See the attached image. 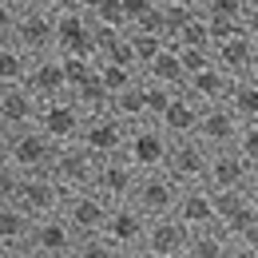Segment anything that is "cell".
<instances>
[{
    "label": "cell",
    "mask_w": 258,
    "mask_h": 258,
    "mask_svg": "<svg viewBox=\"0 0 258 258\" xmlns=\"http://www.w3.org/2000/svg\"><path fill=\"white\" fill-rule=\"evenodd\" d=\"M175 44L187 48V52H211V48H215V24L203 16V8L183 20V28L175 32Z\"/></svg>",
    "instance_id": "f1b7e54d"
},
{
    "label": "cell",
    "mask_w": 258,
    "mask_h": 258,
    "mask_svg": "<svg viewBox=\"0 0 258 258\" xmlns=\"http://www.w3.org/2000/svg\"><path fill=\"white\" fill-rule=\"evenodd\" d=\"M207 167H211V147H207L199 135L171 139L167 171H171L179 183H207Z\"/></svg>",
    "instance_id": "8fae6325"
},
{
    "label": "cell",
    "mask_w": 258,
    "mask_h": 258,
    "mask_svg": "<svg viewBox=\"0 0 258 258\" xmlns=\"http://www.w3.org/2000/svg\"><path fill=\"white\" fill-rule=\"evenodd\" d=\"M127 36H131V52H135V68H139V72L171 44V40L163 32H155V28H127Z\"/></svg>",
    "instance_id": "1f68e13d"
},
{
    "label": "cell",
    "mask_w": 258,
    "mask_h": 258,
    "mask_svg": "<svg viewBox=\"0 0 258 258\" xmlns=\"http://www.w3.org/2000/svg\"><path fill=\"white\" fill-rule=\"evenodd\" d=\"M28 56H44V52H56V12L36 4L24 8L20 20H16V36H12Z\"/></svg>",
    "instance_id": "9c48e42d"
},
{
    "label": "cell",
    "mask_w": 258,
    "mask_h": 258,
    "mask_svg": "<svg viewBox=\"0 0 258 258\" xmlns=\"http://www.w3.org/2000/svg\"><path fill=\"white\" fill-rule=\"evenodd\" d=\"M242 115L230 107V103H207L203 107V115H199V139L211 147V151H219V147H234V139H238V131H242Z\"/></svg>",
    "instance_id": "2e32d148"
},
{
    "label": "cell",
    "mask_w": 258,
    "mask_h": 258,
    "mask_svg": "<svg viewBox=\"0 0 258 258\" xmlns=\"http://www.w3.org/2000/svg\"><path fill=\"white\" fill-rule=\"evenodd\" d=\"M84 119H88V107H84L76 96H56V99H44V103H40L36 127L64 147V143H76V139H80Z\"/></svg>",
    "instance_id": "3957f363"
},
{
    "label": "cell",
    "mask_w": 258,
    "mask_h": 258,
    "mask_svg": "<svg viewBox=\"0 0 258 258\" xmlns=\"http://www.w3.org/2000/svg\"><path fill=\"white\" fill-rule=\"evenodd\" d=\"M20 183H24V171L12 159H0V203H16Z\"/></svg>",
    "instance_id": "d6a6232c"
},
{
    "label": "cell",
    "mask_w": 258,
    "mask_h": 258,
    "mask_svg": "<svg viewBox=\"0 0 258 258\" xmlns=\"http://www.w3.org/2000/svg\"><path fill=\"white\" fill-rule=\"evenodd\" d=\"M96 167H99V155H92L80 139L76 143H64L52 159V175L64 183L68 191H80V187H92L96 179Z\"/></svg>",
    "instance_id": "9a60e30c"
},
{
    "label": "cell",
    "mask_w": 258,
    "mask_h": 258,
    "mask_svg": "<svg viewBox=\"0 0 258 258\" xmlns=\"http://www.w3.org/2000/svg\"><path fill=\"white\" fill-rule=\"evenodd\" d=\"M24 84H28V88H32L40 99L72 96V88H68V68H64V56H60V52H44V56H32Z\"/></svg>",
    "instance_id": "ffe728a7"
},
{
    "label": "cell",
    "mask_w": 258,
    "mask_h": 258,
    "mask_svg": "<svg viewBox=\"0 0 258 258\" xmlns=\"http://www.w3.org/2000/svg\"><path fill=\"white\" fill-rule=\"evenodd\" d=\"M8 143H12V131L0 123V159H8Z\"/></svg>",
    "instance_id": "74e56055"
},
{
    "label": "cell",
    "mask_w": 258,
    "mask_h": 258,
    "mask_svg": "<svg viewBox=\"0 0 258 258\" xmlns=\"http://www.w3.org/2000/svg\"><path fill=\"white\" fill-rule=\"evenodd\" d=\"M32 215L20 203H0V258H28Z\"/></svg>",
    "instance_id": "44dd1931"
},
{
    "label": "cell",
    "mask_w": 258,
    "mask_h": 258,
    "mask_svg": "<svg viewBox=\"0 0 258 258\" xmlns=\"http://www.w3.org/2000/svg\"><path fill=\"white\" fill-rule=\"evenodd\" d=\"M191 246V226L183 223L179 215H159L151 219L147 230V258H187Z\"/></svg>",
    "instance_id": "e0dca14e"
},
{
    "label": "cell",
    "mask_w": 258,
    "mask_h": 258,
    "mask_svg": "<svg viewBox=\"0 0 258 258\" xmlns=\"http://www.w3.org/2000/svg\"><path fill=\"white\" fill-rule=\"evenodd\" d=\"M107 211H111V203L96 187H80V191H68L60 215L76 226V234H99L103 223H107Z\"/></svg>",
    "instance_id": "30bf717a"
},
{
    "label": "cell",
    "mask_w": 258,
    "mask_h": 258,
    "mask_svg": "<svg viewBox=\"0 0 258 258\" xmlns=\"http://www.w3.org/2000/svg\"><path fill=\"white\" fill-rule=\"evenodd\" d=\"M230 84H234V76H230V72H223L219 64H207V68H199V72L187 76L183 92L207 107V103H223V99L230 96Z\"/></svg>",
    "instance_id": "d4e9b609"
},
{
    "label": "cell",
    "mask_w": 258,
    "mask_h": 258,
    "mask_svg": "<svg viewBox=\"0 0 258 258\" xmlns=\"http://www.w3.org/2000/svg\"><path fill=\"white\" fill-rule=\"evenodd\" d=\"M199 115H203V103L191 99L187 92H175V99L167 103V111L159 115V123L171 139H183V135H199Z\"/></svg>",
    "instance_id": "484cf974"
},
{
    "label": "cell",
    "mask_w": 258,
    "mask_h": 258,
    "mask_svg": "<svg viewBox=\"0 0 258 258\" xmlns=\"http://www.w3.org/2000/svg\"><path fill=\"white\" fill-rule=\"evenodd\" d=\"M123 155L135 163V171H163L167 155H171V135L163 131L159 119H139L127 127V143H123Z\"/></svg>",
    "instance_id": "7a4b0ae2"
},
{
    "label": "cell",
    "mask_w": 258,
    "mask_h": 258,
    "mask_svg": "<svg viewBox=\"0 0 258 258\" xmlns=\"http://www.w3.org/2000/svg\"><path fill=\"white\" fill-rule=\"evenodd\" d=\"M254 76H258V64H254Z\"/></svg>",
    "instance_id": "60d3db41"
},
{
    "label": "cell",
    "mask_w": 258,
    "mask_h": 258,
    "mask_svg": "<svg viewBox=\"0 0 258 258\" xmlns=\"http://www.w3.org/2000/svg\"><path fill=\"white\" fill-rule=\"evenodd\" d=\"M250 175H254V163L246 159L238 147H219V151H211L207 183H211L215 191H238V187L250 183Z\"/></svg>",
    "instance_id": "d6986e66"
},
{
    "label": "cell",
    "mask_w": 258,
    "mask_h": 258,
    "mask_svg": "<svg viewBox=\"0 0 258 258\" xmlns=\"http://www.w3.org/2000/svg\"><path fill=\"white\" fill-rule=\"evenodd\" d=\"M16 20H20V8L12 0H0V44L16 36Z\"/></svg>",
    "instance_id": "e575fe53"
},
{
    "label": "cell",
    "mask_w": 258,
    "mask_h": 258,
    "mask_svg": "<svg viewBox=\"0 0 258 258\" xmlns=\"http://www.w3.org/2000/svg\"><path fill=\"white\" fill-rule=\"evenodd\" d=\"M64 199H68V187L52 175V171H40V175H24V183H20V195H16V203L40 219V215H56V211H64Z\"/></svg>",
    "instance_id": "ba28073f"
},
{
    "label": "cell",
    "mask_w": 258,
    "mask_h": 258,
    "mask_svg": "<svg viewBox=\"0 0 258 258\" xmlns=\"http://www.w3.org/2000/svg\"><path fill=\"white\" fill-rule=\"evenodd\" d=\"M88 0H44V8H52V12H80Z\"/></svg>",
    "instance_id": "d590c367"
},
{
    "label": "cell",
    "mask_w": 258,
    "mask_h": 258,
    "mask_svg": "<svg viewBox=\"0 0 258 258\" xmlns=\"http://www.w3.org/2000/svg\"><path fill=\"white\" fill-rule=\"evenodd\" d=\"M60 143L48 139L40 127H24L12 131V143H8V159L16 163L24 175H40V171H52V159H56Z\"/></svg>",
    "instance_id": "8992f818"
},
{
    "label": "cell",
    "mask_w": 258,
    "mask_h": 258,
    "mask_svg": "<svg viewBox=\"0 0 258 258\" xmlns=\"http://www.w3.org/2000/svg\"><path fill=\"white\" fill-rule=\"evenodd\" d=\"M76 226L64 215H40L32 223V238H28V258H76Z\"/></svg>",
    "instance_id": "277c9868"
},
{
    "label": "cell",
    "mask_w": 258,
    "mask_h": 258,
    "mask_svg": "<svg viewBox=\"0 0 258 258\" xmlns=\"http://www.w3.org/2000/svg\"><path fill=\"white\" fill-rule=\"evenodd\" d=\"M234 147H238V151L258 167V119H246V123H242L238 139H234Z\"/></svg>",
    "instance_id": "836d02e7"
},
{
    "label": "cell",
    "mask_w": 258,
    "mask_h": 258,
    "mask_svg": "<svg viewBox=\"0 0 258 258\" xmlns=\"http://www.w3.org/2000/svg\"><path fill=\"white\" fill-rule=\"evenodd\" d=\"M92 187H96L107 203H123V199H135L139 171H135V163H131L127 155H107V159H99Z\"/></svg>",
    "instance_id": "7c38bea8"
},
{
    "label": "cell",
    "mask_w": 258,
    "mask_h": 258,
    "mask_svg": "<svg viewBox=\"0 0 258 258\" xmlns=\"http://www.w3.org/2000/svg\"><path fill=\"white\" fill-rule=\"evenodd\" d=\"M246 191H250V199L258 203V167H254V175H250V183H246Z\"/></svg>",
    "instance_id": "f35d334b"
},
{
    "label": "cell",
    "mask_w": 258,
    "mask_h": 258,
    "mask_svg": "<svg viewBox=\"0 0 258 258\" xmlns=\"http://www.w3.org/2000/svg\"><path fill=\"white\" fill-rule=\"evenodd\" d=\"M127 127L111 107H99V111H88V119H84V131H80V143L99 155V159H107V155H123V143H127Z\"/></svg>",
    "instance_id": "5b68a950"
},
{
    "label": "cell",
    "mask_w": 258,
    "mask_h": 258,
    "mask_svg": "<svg viewBox=\"0 0 258 258\" xmlns=\"http://www.w3.org/2000/svg\"><path fill=\"white\" fill-rule=\"evenodd\" d=\"M211 56H215V64L230 72V76H250L258 64V40L246 28H234V32H226L215 40V48H211Z\"/></svg>",
    "instance_id": "5bb4252c"
},
{
    "label": "cell",
    "mask_w": 258,
    "mask_h": 258,
    "mask_svg": "<svg viewBox=\"0 0 258 258\" xmlns=\"http://www.w3.org/2000/svg\"><path fill=\"white\" fill-rule=\"evenodd\" d=\"M147 230H151V215L135 203H111L107 223H103V238L111 242L115 258H147Z\"/></svg>",
    "instance_id": "6da1fadb"
},
{
    "label": "cell",
    "mask_w": 258,
    "mask_h": 258,
    "mask_svg": "<svg viewBox=\"0 0 258 258\" xmlns=\"http://www.w3.org/2000/svg\"><path fill=\"white\" fill-rule=\"evenodd\" d=\"M187 258H242V250H238V238L223 223H211V226L191 230Z\"/></svg>",
    "instance_id": "cb8c5ba5"
},
{
    "label": "cell",
    "mask_w": 258,
    "mask_h": 258,
    "mask_svg": "<svg viewBox=\"0 0 258 258\" xmlns=\"http://www.w3.org/2000/svg\"><path fill=\"white\" fill-rule=\"evenodd\" d=\"M28 64H32V56H28L16 40H4V44H0V88H4V84H24Z\"/></svg>",
    "instance_id": "f546056e"
},
{
    "label": "cell",
    "mask_w": 258,
    "mask_h": 258,
    "mask_svg": "<svg viewBox=\"0 0 258 258\" xmlns=\"http://www.w3.org/2000/svg\"><path fill=\"white\" fill-rule=\"evenodd\" d=\"M56 52L60 56H96V20L80 12H56Z\"/></svg>",
    "instance_id": "4fadbf2b"
},
{
    "label": "cell",
    "mask_w": 258,
    "mask_h": 258,
    "mask_svg": "<svg viewBox=\"0 0 258 258\" xmlns=\"http://www.w3.org/2000/svg\"><path fill=\"white\" fill-rule=\"evenodd\" d=\"M226 103L242 115V119H258V76H234V84H230V96Z\"/></svg>",
    "instance_id": "4dcf8cb0"
},
{
    "label": "cell",
    "mask_w": 258,
    "mask_h": 258,
    "mask_svg": "<svg viewBox=\"0 0 258 258\" xmlns=\"http://www.w3.org/2000/svg\"><path fill=\"white\" fill-rule=\"evenodd\" d=\"M12 4H16L20 12H24V8H36V4H44V0H12Z\"/></svg>",
    "instance_id": "ab89813d"
},
{
    "label": "cell",
    "mask_w": 258,
    "mask_h": 258,
    "mask_svg": "<svg viewBox=\"0 0 258 258\" xmlns=\"http://www.w3.org/2000/svg\"><path fill=\"white\" fill-rule=\"evenodd\" d=\"M139 76H143V80H151V84L179 88V92H183V84H187V64H183V52H179V44L171 40V44H167L159 56H155L151 64L139 72Z\"/></svg>",
    "instance_id": "4316f807"
},
{
    "label": "cell",
    "mask_w": 258,
    "mask_h": 258,
    "mask_svg": "<svg viewBox=\"0 0 258 258\" xmlns=\"http://www.w3.org/2000/svg\"><path fill=\"white\" fill-rule=\"evenodd\" d=\"M215 195H219V223L234 238H242L246 230L258 226V203L250 199L246 187H238V191H215Z\"/></svg>",
    "instance_id": "603a6c76"
},
{
    "label": "cell",
    "mask_w": 258,
    "mask_h": 258,
    "mask_svg": "<svg viewBox=\"0 0 258 258\" xmlns=\"http://www.w3.org/2000/svg\"><path fill=\"white\" fill-rule=\"evenodd\" d=\"M242 28H246V32H250V36L258 40V0H250V4H246V16H242Z\"/></svg>",
    "instance_id": "8d00e7d4"
},
{
    "label": "cell",
    "mask_w": 258,
    "mask_h": 258,
    "mask_svg": "<svg viewBox=\"0 0 258 258\" xmlns=\"http://www.w3.org/2000/svg\"><path fill=\"white\" fill-rule=\"evenodd\" d=\"M40 103H44V99L36 96L28 84H4V88H0V123H4L8 131L36 127Z\"/></svg>",
    "instance_id": "ac0fdd59"
},
{
    "label": "cell",
    "mask_w": 258,
    "mask_h": 258,
    "mask_svg": "<svg viewBox=\"0 0 258 258\" xmlns=\"http://www.w3.org/2000/svg\"><path fill=\"white\" fill-rule=\"evenodd\" d=\"M175 215L191 226V230L219 223V195H215V187H211V183H183V195H179Z\"/></svg>",
    "instance_id": "7402d4cb"
},
{
    "label": "cell",
    "mask_w": 258,
    "mask_h": 258,
    "mask_svg": "<svg viewBox=\"0 0 258 258\" xmlns=\"http://www.w3.org/2000/svg\"><path fill=\"white\" fill-rule=\"evenodd\" d=\"M179 195H183V183H179V179L163 167V171H143V175H139L135 203H139L151 219H159V215H175Z\"/></svg>",
    "instance_id": "52a82bcc"
},
{
    "label": "cell",
    "mask_w": 258,
    "mask_h": 258,
    "mask_svg": "<svg viewBox=\"0 0 258 258\" xmlns=\"http://www.w3.org/2000/svg\"><path fill=\"white\" fill-rule=\"evenodd\" d=\"M107 107L123 119V123H139V119H151L147 115V88H143V76L131 84V88H123V92H115V96L107 99Z\"/></svg>",
    "instance_id": "83f0119b"
}]
</instances>
